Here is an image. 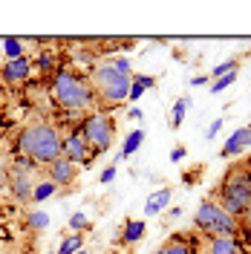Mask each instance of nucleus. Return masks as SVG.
<instances>
[{"instance_id": "nucleus-1", "label": "nucleus", "mask_w": 251, "mask_h": 254, "mask_svg": "<svg viewBox=\"0 0 251 254\" xmlns=\"http://www.w3.org/2000/svg\"><path fill=\"white\" fill-rule=\"evenodd\" d=\"M61 144L63 136L58 133V127L44 119H35L17 133V156L32 159L38 168H47L49 162L61 156Z\"/></svg>"}, {"instance_id": "nucleus-2", "label": "nucleus", "mask_w": 251, "mask_h": 254, "mask_svg": "<svg viewBox=\"0 0 251 254\" xmlns=\"http://www.w3.org/2000/svg\"><path fill=\"white\" fill-rule=\"evenodd\" d=\"M49 95H52V101H55L61 110H66L69 116H78V113L90 110L95 101H98L90 78L78 75L75 69H55L52 84H49Z\"/></svg>"}, {"instance_id": "nucleus-3", "label": "nucleus", "mask_w": 251, "mask_h": 254, "mask_svg": "<svg viewBox=\"0 0 251 254\" xmlns=\"http://www.w3.org/2000/svg\"><path fill=\"white\" fill-rule=\"evenodd\" d=\"M211 199L225 211L231 214L234 220H240L246 214V205L251 202V171L246 162H237L231 165V171L220 179L217 190L211 193Z\"/></svg>"}, {"instance_id": "nucleus-4", "label": "nucleus", "mask_w": 251, "mask_h": 254, "mask_svg": "<svg viewBox=\"0 0 251 254\" xmlns=\"http://www.w3.org/2000/svg\"><path fill=\"white\" fill-rule=\"evenodd\" d=\"M90 84H93L98 101H104L107 107H119V104L127 101L130 87H133V78L116 72L110 64H98L93 72H90Z\"/></svg>"}, {"instance_id": "nucleus-5", "label": "nucleus", "mask_w": 251, "mask_h": 254, "mask_svg": "<svg viewBox=\"0 0 251 254\" xmlns=\"http://www.w3.org/2000/svg\"><path fill=\"white\" fill-rule=\"evenodd\" d=\"M193 228L202 237H237L240 234V220L225 214L211 196H205L196 208V214H193Z\"/></svg>"}, {"instance_id": "nucleus-6", "label": "nucleus", "mask_w": 251, "mask_h": 254, "mask_svg": "<svg viewBox=\"0 0 251 254\" xmlns=\"http://www.w3.org/2000/svg\"><path fill=\"white\" fill-rule=\"evenodd\" d=\"M78 133L87 142V147L93 150V156H101L110 150L113 139H116V122H113L110 113H90L81 119Z\"/></svg>"}, {"instance_id": "nucleus-7", "label": "nucleus", "mask_w": 251, "mask_h": 254, "mask_svg": "<svg viewBox=\"0 0 251 254\" xmlns=\"http://www.w3.org/2000/svg\"><path fill=\"white\" fill-rule=\"evenodd\" d=\"M41 182V168L26 156L12 159L9 165V190L17 202H32V193H35V185Z\"/></svg>"}, {"instance_id": "nucleus-8", "label": "nucleus", "mask_w": 251, "mask_h": 254, "mask_svg": "<svg viewBox=\"0 0 251 254\" xmlns=\"http://www.w3.org/2000/svg\"><path fill=\"white\" fill-rule=\"evenodd\" d=\"M61 156H66L72 165H78V168H90L95 162L93 150L87 147V142L81 139L78 130H69L66 136H63V144H61Z\"/></svg>"}, {"instance_id": "nucleus-9", "label": "nucleus", "mask_w": 251, "mask_h": 254, "mask_svg": "<svg viewBox=\"0 0 251 254\" xmlns=\"http://www.w3.org/2000/svg\"><path fill=\"white\" fill-rule=\"evenodd\" d=\"M32 69H35V64H32V58H15V61H6L3 66H0V78L6 81L9 87H20V84H26L32 75Z\"/></svg>"}, {"instance_id": "nucleus-10", "label": "nucleus", "mask_w": 251, "mask_h": 254, "mask_svg": "<svg viewBox=\"0 0 251 254\" xmlns=\"http://www.w3.org/2000/svg\"><path fill=\"white\" fill-rule=\"evenodd\" d=\"M75 174H78V165H72L66 156H58L55 162H49L47 165V179L49 182H55L58 188L69 185V182L75 179Z\"/></svg>"}, {"instance_id": "nucleus-11", "label": "nucleus", "mask_w": 251, "mask_h": 254, "mask_svg": "<svg viewBox=\"0 0 251 254\" xmlns=\"http://www.w3.org/2000/svg\"><path fill=\"white\" fill-rule=\"evenodd\" d=\"M251 147V125L249 127H240L237 133H231L228 139H225V144H222L220 156L222 159H231V156H240L243 150H249Z\"/></svg>"}, {"instance_id": "nucleus-12", "label": "nucleus", "mask_w": 251, "mask_h": 254, "mask_svg": "<svg viewBox=\"0 0 251 254\" xmlns=\"http://www.w3.org/2000/svg\"><path fill=\"white\" fill-rule=\"evenodd\" d=\"M202 254H246L237 237H202Z\"/></svg>"}, {"instance_id": "nucleus-13", "label": "nucleus", "mask_w": 251, "mask_h": 254, "mask_svg": "<svg viewBox=\"0 0 251 254\" xmlns=\"http://www.w3.org/2000/svg\"><path fill=\"white\" fill-rule=\"evenodd\" d=\"M156 254H196V246H193V237H188V234H171L156 249Z\"/></svg>"}, {"instance_id": "nucleus-14", "label": "nucleus", "mask_w": 251, "mask_h": 254, "mask_svg": "<svg viewBox=\"0 0 251 254\" xmlns=\"http://www.w3.org/2000/svg\"><path fill=\"white\" fill-rule=\"evenodd\" d=\"M171 199H173V188H171V185H165V188L153 190V193L147 196V202H144V214H147V217L162 214L165 208L171 205Z\"/></svg>"}, {"instance_id": "nucleus-15", "label": "nucleus", "mask_w": 251, "mask_h": 254, "mask_svg": "<svg viewBox=\"0 0 251 254\" xmlns=\"http://www.w3.org/2000/svg\"><path fill=\"white\" fill-rule=\"evenodd\" d=\"M144 234H147L144 220H125V228H122V234H119V243H122V246H136Z\"/></svg>"}, {"instance_id": "nucleus-16", "label": "nucleus", "mask_w": 251, "mask_h": 254, "mask_svg": "<svg viewBox=\"0 0 251 254\" xmlns=\"http://www.w3.org/2000/svg\"><path fill=\"white\" fill-rule=\"evenodd\" d=\"M141 144H144V130H141V127H139V130H130V133L125 136L122 153H119V159H116V162H122V159H127V156H133Z\"/></svg>"}, {"instance_id": "nucleus-17", "label": "nucleus", "mask_w": 251, "mask_h": 254, "mask_svg": "<svg viewBox=\"0 0 251 254\" xmlns=\"http://www.w3.org/2000/svg\"><path fill=\"white\" fill-rule=\"evenodd\" d=\"M190 110V98L188 95H182V98H176V104H173L171 110V127L176 130V127H182V122H185V113Z\"/></svg>"}, {"instance_id": "nucleus-18", "label": "nucleus", "mask_w": 251, "mask_h": 254, "mask_svg": "<svg viewBox=\"0 0 251 254\" xmlns=\"http://www.w3.org/2000/svg\"><path fill=\"white\" fill-rule=\"evenodd\" d=\"M58 193V185L55 182H49V179H41L38 185H35V193H32V202H44L49 196H55Z\"/></svg>"}, {"instance_id": "nucleus-19", "label": "nucleus", "mask_w": 251, "mask_h": 254, "mask_svg": "<svg viewBox=\"0 0 251 254\" xmlns=\"http://www.w3.org/2000/svg\"><path fill=\"white\" fill-rule=\"evenodd\" d=\"M81 249H84V234H69V237H63V243L58 246L55 254H75Z\"/></svg>"}, {"instance_id": "nucleus-20", "label": "nucleus", "mask_w": 251, "mask_h": 254, "mask_svg": "<svg viewBox=\"0 0 251 254\" xmlns=\"http://www.w3.org/2000/svg\"><path fill=\"white\" fill-rule=\"evenodd\" d=\"M47 225H49V217L44 211H29V214H26V228H29V231H44Z\"/></svg>"}, {"instance_id": "nucleus-21", "label": "nucleus", "mask_w": 251, "mask_h": 254, "mask_svg": "<svg viewBox=\"0 0 251 254\" xmlns=\"http://www.w3.org/2000/svg\"><path fill=\"white\" fill-rule=\"evenodd\" d=\"M0 44H3V49H6L9 61H15V58H23V41H20V38H3Z\"/></svg>"}, {"instance_id": "nucleus-22", "label": "nucleus", "mask_w": 251, "mask_h": 254, "mask_svg": "<svg viewBox=\"0 0 251 254\" xmlns=\"http://www.w3.org/2000/svg\"><path fill=\"white\" fill-rule=\"evenodd\" d=\"M237 66H240V61H237V58H231V61H222V64H217V66L211 69V78L217 81V78H222V75H228V72H237Z\"/></svg>"}, {"instance_id": "nucleus-23", "label": "nucleus", "mask_w": 251, "mask_h": 254, "mask_svg": "<svg viewBox=\"0 0 251 254\" xmlns=\"http://www.w3.org/2000/svg\"><path fill=\"white\" fill-rule=\"evenodd\" d=\"M87 225H90V220H87V214H84V211H75V214L69 217V228H72V234H81Z\"/></svg>"}, {"instance_id": "nucleus-24", "label": "nucleus", "mask_w": 251, "mask_h": 254, "mask_svg": "<svg viewBox=\"0 0 251 254\" xmlns=\"http://www.w3.org/2000/svg\"><path fill=\"white\" fill-rule=\"evenodd\" d=\"M234 81H237V72H228V75H222V78L211 81V93H222V90H228Z\"/></svg>"}, {"instance_id": "nucleus-25", "label": "nucleus", "mask_w": 251, "mask_h": 254, "mask_svg": "<svg viewBox=\"0 0 251 254\" xmlns=\"http://www.w3.org/2000/svg\"><path fill=\"white\" fill-rule=\"evenodd\" d=\"M35 64V69H41V72H44V75H49V72H52V69H55V58H52V55H49V52H44V55H41V58H38V61H32Z\"/></svg>"}, {"instance_id": "nucleus-26", "label": "nucleus", "mask_w": 251, "mask_h": 254, "mask_svg": "<svg viewBox=\"0 0 251 254\" xmlns=\"http://www.w3.org/2000/svg\"><path fill=\"white\" fill-rule=\"evenodd\" d=\"M107 64H110L116 72H122V75H130V78H133V69H130V61H127V58H116V61H107Z\"/></svg>"}, {"instance_id": "nucleus-27", "label": "nucleus", "mask_w": 251, "mask_h": 254, "mask_svg": "<svg viewBox=\"0 0 251 254\" xmlns=\"http://www.w3.org/2000/svg\"><path fill=\"white\" fill-rule=\"evenodd\" d=\"M133 84L141 87V90L147 93V90H153V87H156V78H153V75H133Z\"/></svg>"}, {"instance_id": "nucleus-28", "label": "nucleus", "mask_w": 251, "mask_h": 254, "mask_svg": "<svg viewBox=\"0 0 251 254\" xmlns=\"http://www.w3.org/2000/svg\"><path fill=\"white\" fill-rule=\"evenodd\" d=\"M222 125H225L222 119H214V122H211V127H208V133H205V136H208V139H214V136H217V133L222 130Z\"/></svg>"}, {"instance_id": "nucleus-29", "label": "nucleus", "mask_w": 251, "mask_h": 254, "mask_svg": "<svg viewBox=\"0 0 251 254\" xmlns=\"http://www.w3.org/2000/svg\"><path fill=\"white\" fill-rule=\"evenodd\" d=\"M185 153H188V150H185V144H176V147L171 150V162H182Z\"/></svg>"}, {"instance_id": "nucleus-30", "label": "nucleus", "mask_w": 251, "mask_h": 254, "mask_svg": "<svg viewBox=\"0 0 251 254\" xmlns=\"http://www.w3.org/2000/svg\"><path fill=\"white\" fill-rule=\"evenodd\" d=\"M113 179H116V165H110V168H104V171H101V182H104V185L113 182Z\"/></svg>"}, {"instance_id": "nucleus-31", "label": "nucleus", "mask_w": 251, "mask_h": 254, "mask_svg": "<svg viewBox=\"0 0 251 254\" xmlns=\"http://www.w3.org/2000/svg\"><path fill=\"white\" fill-rule=\"evenodd\" d=\"M196 176H199V168H193L190 174H185L182 176V182H185V185H196Z\"/></svg>"}, {"instance_id": "nucleus-32", "label": "nucleus", "mask_w": 251, "mask_h": 254, "mask_svg": "<svg viewBox=\"0 0 251 254\" xmlns=\"http://www.w3.org/2000/svg\"><path fill=\"white\" fill-rule=\"evenodd\" d=\"M240 225H246V228H251V202L246 205V214L240 217Z\"/></svg>"}, {"instance_id": "nucleus-33", "label": "nucleus", "mask_w": 251, "mask_h": 254, "mask_svg": "<svg viewBox=\"0 0 251 254\" xmlns=\"http://www.w3.org/2000/svg\"><path fill=\"white\" fill-rule=\"evenodd\" d=\"M141 95H144V90H141V87H136V84H133V87H130V95H127V98H130V101H139Z\"/></svg>"}, {"instance_id": "nucleus-34", "label": "nucleus", "mask_w": 251, "mask_h": 254, "mask_svg": "<svg viewBox=\"0 0 251 254\" xmlns=\"http://www.w3.org/2000/svg\"><path fill=\"white\" fill-rule=\"evenodd\" d=\"M141 116H144V113H141L139 107H130V110H127V119H133V122H136V119L141 122Z\"/></svg>"}, {"instance_id": "nucleus-35", "label": "nucleus", "mask_w": 251, "mask_h": 254, "mask_svg": "<svg viewBox=\"0 0 251 254\" xmlns=\"http://www.w3.org/2000/svg\"><path fill=\"white\" fill-rule=\"evenodd\" d=\"M179 217H182V208H171L168 211V220H179Z\"/></svg>"}, {"instance_id": "nucleus-36", "label": "nucleus", "mask_w": 251, "mask_h": 254, "mask_svg": "<svg viewBox=\"0 0 251 254\" xmlns=\"http://www.w3.org/2000/svg\"><path fill=\"white\" fill-rule=\"evenodd\" d=\"M190 84H193V87H202V84H208V75H196Z\"/></svg>"}, {"instance_id": "nucleus-37", "label": "nucleus", "mask_w": 251, "mask_h": 254, "mask_svg": "<svg viewBox=\"0 0 251 254\" xmlns=\"http://www.w3.org/2000/svg\"><path fill=\"white\" fill-rule=\"evenodd\" d=\"M6 249H9V246H6V237H3V231H0V254H6Z\"/></svg>"}, {"instance_id": "nucleus-38", "label": "nucleus", "mask_w": 251, "mask_h": 254, "mask_svg": "<svg viewBox=\"0 0 251 254\" xmlns=\"http://www.w3.org/2000/svg\"><path fill=\"white\" fill-rule=\"evenodd\" d=\"M75 254H87V252H84V249H81V252H75Z\"/></svg>"}, {"instance_id": "nucleus-39", "label": "nucleus", "mask_w": 251, "mask_h": 254, "mask_svg": "<svg viewBox=\"0 0 251 254\" xmlns=\"http://www.w3.org/2000/svg\"><path fill=\"white\" fill-rule=\"evenodd\" d=\"M246 165H249V171H251V162H246Z\"/></svg>"}]
</instances>
